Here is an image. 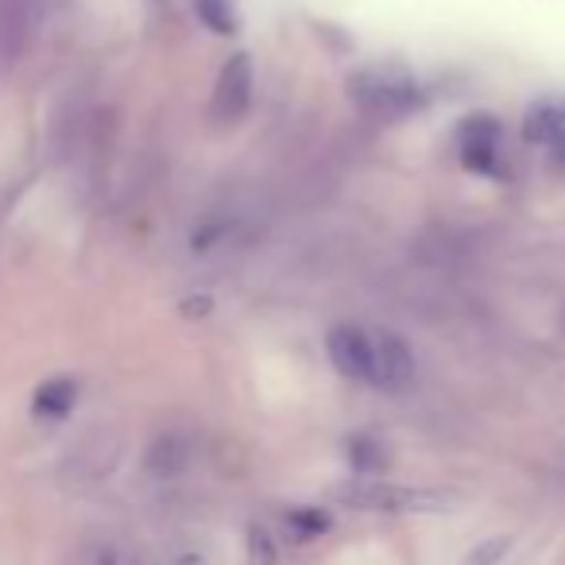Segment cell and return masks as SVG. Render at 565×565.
Listing matches in <instances>:
<instances>
[{
	"label": "cell",
	"instance_id": "cell-8",
	"mask_svg": "<svg viewBox=\"0 0 565 565\" xmlns=\"http://www.w3.org/2000/svg\"><path fill=\"white\" fill-rule=\"evenodd\" d=\"M74 399H78V384H74V380H66V376L47 380V384L35 392V415L40 418H63V415H71Z\"/></svg>",
	"mask_w": 565,
	"mask_h": 565
},
{
	"label": "cell",
	"instance_id": "cell-9",
	"mask_svg": "<svg viewBox=\"0 0 565 565\" xmlns=\"http://www.w3.org/2000/svg\"><path fill=\"white\" fill-rule=\"evenodd\" d=\"M186 465V449L174 438H159L156 446L148 449V472L151 477H174V472Z\"/></svg>",
	"mask_w": 565,
	"mask_h": 565
},
{
	"label": "cell",
	"instance_id": "cell-5",
	"mask_svg": "<svg viewBox=\"0 0 565 565\" xmlns=\"http://www.w3.org/2000/svg\"><path fill=\"white\" fill-rule=\"evenodd\" d=\"M252 89H256V78H252V58L233 55L225 66H221L217 89H213V117L217 120H241L252 105Z\"/></svg>",
	"mask_w": 565,
	"mask_h": 565
},
{
	"label": "cell",
	"instance_id": "cell-6",
	"mask_svg": "<svg viewBox=\"0 0 565 565\" xmlns=\"http://www.w3.org/2000/svg\"><path fill=\"white\" fill-rule=\"evenodd\" d=\"M457 151L469 171H492L500 159V125L492 117H469L457 132Z\"/></svg>",
	"mask_w": 565,
	"mask_h": 565
},
{
	"label": "cell",
	"instance_id": "cell-7",
	"mask_svg": "<svg viewBox=\"0 0 565 565\" xmlns=\"http://www.w3.org/2000/svg\"><path fill=\"white\" fill-rule=\"evenodd\" d=\"M526 143H542V148H562L565 143V102H539L531 105L523 120Z\"/></svg>",
	"mask_w": 565,
	"mask_h": 565
},
{
	"label": "cell",
	"instance_id": "cell-2",
	"mask_svg": "<svg viewBox=\"0 0 565 565\" xmlns=\"http://www.w3.org/2000/svg\"><path fill=\"white\" fill-rule=\"evenodd\" d=\"M341 500L361 511H392V515H415V511L449 508V495L426 492V488H399V484H353L341 492Z\"/></svg>",
	"mask_w": 565,
	"mask_h": 565
},
{
	"label": "cell",
	"instance_id": "cell-11",
	"mask_svg": "<svg viewBox=\"0 0 565 565\" xmlns=\"http://www.w3.org/2000/svg\"><path fill=\"white\" fill-rule=\"evenodd\" d=\"M287 526H291L295 539H318V534L330 531V515L318 508H295L291 515H287Z\"/></svg>",
	"mask_w": 565,
	"mask_h": 565
},
{
	"label": "cell",
	"instance_id": "cell-3",
	"mask_svg": "<svg viewBox=\"0 0 565 565\" xmlns=\"http://www.w3.org/2000/svg\"><path fill=\"white\" fill-rule=\"evenodd\" d=\"M418 376V361L411 345L392 330H372V387L376 392H407Z\"/></svg>",
	"mask_w": 565,
	"mask_h": 565
},
{
	"label": "cell",
	"instance_id": "cell-4",
	"mask_svg": "<svg viewBox=\"0 0 565 565\" xmlns=\"http://www.w3.org/2000/svg\"><path fill=\"white\" fill-rule=\"evenodd\" d=\"M326 349H330V361L341 376L372 387V330H364V326H333L330 338H326Z\"/></svg>",
	"mask_w": 565,
	"mask_h": 565
},
{
	"label": "cell",
	"instance_id": "cell-1",
	"mask_svg": "<svg viewBox=\"0 0 565 565\" xmlns=\"http://www.w3.org/2000/svg\"><path fill=\"white\" fill-rule=\"evenodd\" d=\"M349 97L356 109L369 113L376 120H399L423 105V94L411 78L395 71H361L349 78Z\"/></svg>",
	"mask_w": 565,
	"mask_h": 565
},
{
	"label": "cell",
	"instance_id": "cell-12",
	"mask_svg": "<svg viewBox=\"0 0 565 565\" xmlns=\"http://www.w3.org/2000/svg\"><path fill=\"white\" fill-rule=\"evenodd\" d=\"M511 550V539H503V534H495V539H488V542H480L477 550L469 554V562L465 565H500V557Z\"/></svg>",
	"mask_w": 565,
	"mask_h": 565
},
{
	"label": "cell",
	"instance_id": "cell-10",
	"mask_svg": "<svg viewBox=\"0 0 565 565\" xmlns=\"http://www.w3.org/2000/svg\"><path fill=\"white\" fill-rule=\"evenodd\" d=\"M194 12L210 32L217 35H233L236 32V12L233 0H194Z\"/></svg>",
	"mask_w": 565,
	"mask_h": 565
},
{
	"label": "cell",
	"instance_id": "cell-13",
	"mask_svg": "<svg viewBox=\"0 0 565 565\" xmlns=\"http://www.w3.org/2000/svg\"><path fill=\"white\" fill-rule=\"evenodd\" d=\"M179 565H202V557H194V554H186V557H179Z\"/></svg>",
	"mask_w": 565,
	"mask_h": 565
}]
</instances>
